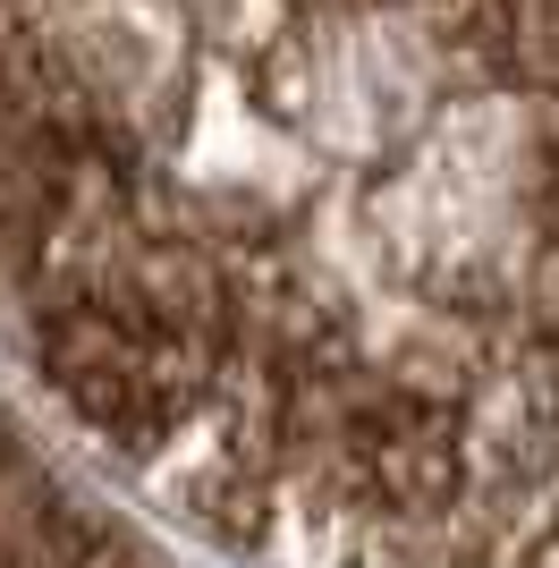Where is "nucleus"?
Listing matches in <instances>:
<instances>
[{
    "instance_id": "nucleus-1",
    "label": "nucleus",
    "mask_w": 559,
    "mask_h": 568,
    "mask_svg": "<svg viewBox=\"0 0 559 568\" xmlns=\"http://www.w3.org/2000/svg\"><path fill=\"white\" fill-rule=\"evenodd\" d=\"M0 356L272 568H559V0H0Z\"/></svg>"
},
{
    "instance_id": "nucleus-2",
    "label": "nucleus",
    "mask_w": 559,
    "mask_h": 568,
    "mask_svg": "<svg viewBox=\"0 0 559 568\" xmlns=\"http://www.w3.org/2000/svg\"><path fill=\"white\" fill-rule=\"evenodd\" d=\"M0 568H162V551L0 407Z\"/></svg>"
}]
</instances>
